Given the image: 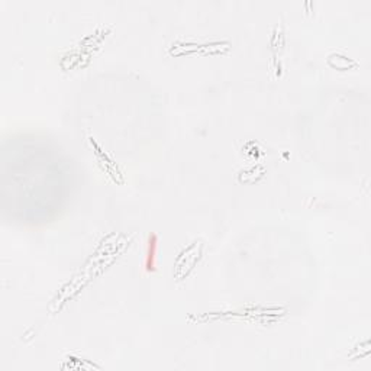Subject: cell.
<instances>
[{"label":"cell","mask_w":371,"mask_h":371,"mask_svg":"<svg viewBox=\"0 0 371 371\" xmlns=\"http://www.w3.org/2000/svg\"><path fill=\"white\" fill-rule=\"evenodd\" d=\"M155 257H157V237H150L148 247H147V257H145V268L152 271L155 268Z\"/></svg>","instance_id":"cell-1"}]
</instances>
